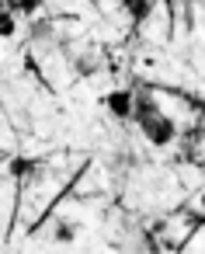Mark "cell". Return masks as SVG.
<instances>
[{
	"label": "cell",
	"mask_w": 205,
	"mask_h": 254,
	"mask_svg": "<svg viewBox=\"0 0 205 254\" xmlns=\"http://www.w3.org/2000/svg\"><path fill=\"white\" fill-rule=\"evenodd\" d=\"M18 32V14H11L4 7V0H0V39H11Z\"/></svg>",
	"instance_id": "obj_8"
},
{
	"label": "cell",
	"mask_w": 205,
	"mask_h": 254,
	"mask_svg": "<svg viewBox=\"0 0 205 254\" xmlns=\"http://www.w3.org/2000/svg\"><path fill=\"white\" fill-rule=\"evenodd\" d=\"M101 105L108 108L111 119L129 122V119H132V87H115V91H108V94L101 98Z\"/></svg>",
	"instance_id": "obj_2"
},
{
	"label": "cell",
	"mask_w": 205,
	"mask_h": 254,
	"mask_svg": "<svg viewBox=\"0 0 205 254\" xmlns=\"http://www.w3.org/2000/svg\"><path fill=\"white\" fill-rule=\"evenodd\" d=\"M122 14L132 21V25H143L150 14H153V0H118Z\"/></svg>",
	"instance_id": "obj_3"
},
{
	"label": "cell",
	"mask_w": 205,
	"mask_h": 254,
	"mask_svg": "<svg viewBox=\"0 0 205 254\" xmlns=\"http://www.w3.org/2000/svg\"><path fill=\"white\" fill-rule=\"evenodd\" d=\"M4 7L11 11V14H35L39 7H42V0H4Z\"/></svg>",
	"instance_id": "obj_9"
},
{
	"label": "cell",
	"mask_w": 205,
	"mask_h": 254,
	"mask_svg": "<svg viewBox=\"0 0 205 254\" xmlns=\"http://www.w3.org/2000/svg\"><path fill=\"white\" fill-rule=\"evenodd\" d=\"M52 240H56V244H73V240H77V223H70V219H56Z\"/></svg>",
	"instance_id": "obj_6"
},
{
	"label": "cell",
	"mask_w": 205,
	"mask_h": 254,
	"mask_svg": "<svg viewBox=\"0 0 205 254\" xmlns=\"http://www.w3.org/2000/svg\"><path fill=\"white\" fill-rule=\"evenodd\" d=\"M73 70H77V77H91V73H98V56H94V53H80V56L73 60Z\"/></svg>",
	"instance_id": "obj_7"
},
{
	"label": "cell",
	"mask_w": 205,
	"mask_h": 254,
	"mask_svg": "<svg viewBox=\"0 0 205 254\" xmlns=\"http://www.w3.org/2000/svg\"><path fill=\"white\" fill-rule=\"evenodd\" d=\"M153 112H160V105L146 94V91H132V122L139 126L146 115H153Z\"/></svg>",
	"instance_id": "obj_4"
},
{
	"label": "cell",
	"mask_w": 205,
	"mask_h": 254,
	"mask_svg": "<svg viewBox=\"0 0 205 254\" xmlns=\"http://www.w3.org/2000/svg\"><path fill=\"white\" fill-rule=\"evenodd\" d=\"M35 167H39V160H35V157H11V160H7V174H11L14 181L32 178V174H35Z\"/></svg>",
	"instance_id": "obj_5"
},
{
	"label": "cell",
	"mask_w": 205,
	"mask_h": 254,
	"mask_svg": "<svg viewBox=\"0 0 205 254\" xmlns=\"http://www.w3.org/2000/svg\"><path fill=\"white\" fill-rule=\"evenodd\" d=\"M139 132L146 136V143L150 146H170L174 143V136H177V126H174V119L170 115H163V112H153V115H146L143 122H139Z\"/></svg>",
	"instance_id": "obj_1"
}]
</instances>
